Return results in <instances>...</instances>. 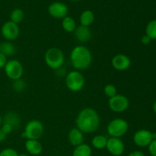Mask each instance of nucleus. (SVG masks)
I'll return each instance as SVG.
<instances>
[{
  "label": "nucleus",
  "instance_id": "0eeeda50",
  "mask_svg": "<svg viewBox=\"0 0 156 156\" xmlns=\"http://www.w3.org/2000/svg\"><path fill=\"white\" fill-rule=\"evenodd\" d=\"M3 69L6 76L12 81L21 79L24 74V66L18 59L9 60Z\"/></svg>",
  "mask_w": 156,
  "mask_h": 156
},
{
  "label": "nucleus",
  "instance_id": "72a5a7b5",
  "mask_svg": "<svg viewBox=\"0 0 156 156\" xmlns=\"http://www.w3.org/2000/svg\"><path fill=\"white\" fill-rule=\"evenodd\" d=\"M153 111L156 114V101L155 102H154V104H153Z\"/></svg>",
  "mask_w": 156,
  "mask_h": 156
},
{
  "label": "nucleus",
  "instance_id": "a878e982",
  "mask_svg": "<svg viewBox=\"0 0 156 156\" xmlns=\"http://www.w3.org/2000/svg\"><path fill=\"white\" fill-rule=\"evenodd\" d=\"M27 84L21 79L13 81V88L17 92H22L25 90Z\"/></svg>",
  "mask_w": 156,
  "mask_h": 156
},
{
  "label": "nucleus",
  "instance_id": "c9c22d12",
  "mask_svg": "<svg viewBox=\"0 0 156 156\" xmlns=\"http://www.w3.org/2000/svg\"><path fill=\"white\" fill-rule=\"evenodd\" d=\"M18 156H28V155L25 153H21V154H18Z\"/></svg>",
  "mask_w": 156,
  "mask_h": 156
},
{
  "label": "nucleus",
  "instance_id": "c85d7f7f",
  "mask_svg": "<svg viewBox=\"0 0 156 156\" xmlns=\"http://www.w3.org/2000/svg\"><path fill=\"white\" fill-rule=\"evenodd\" d=\"M149 152L152 156H156V140H153L149 145Z\"/></svg>",
  "mask_w": 156,
  "mask_h": 156
},
{
  "label": "nucleus",
  "instance_id": "412c9836",
  "mask_svg": "<svg viewBox=\"0 0 156 156\" xmlns=\"http://www.w3.org/2000/svg\"><path fill=\"white\" fill-rule=\"evenodd\" d=\"M62 27L66 32L72 33L75 31L77 26H76V22L74 18L70 16H66L62 18Z\"/></svg>",
  "mask_w": 156,
  "mask_h": 156
},
{
  "label": "nucleus",
  "instance_id": "1a4fd4ad",
  "mask_svg": "<svg viewBox=\"0 0 156 156\" xmlns=\"http://www.w3.org/2000/svg\"><path fill=\"white\" fill-rule=\"evenodd\" d=\"M1 34L7 41L16 40L20 34V28L18 24L9 21L5 22L1 27Z\"/></svg>",
  "mask_w": 156,
  "mask_h": 156
},
{
  "label": "nucleus",
  "instance_id": "4be33fe9",
  "mask_svg": "<svg viewBox=\"0 0 156 156\" xmlns=\"http://www.w3.org/2000/svg\"><path fill=\"white\" fill-rule=\"evenodd\" d=\"M108 138L103 135H96L91 140V145L96 149H104L106 148Z\"/></svg>",
  "mask_w": 156,
  "mask_h": 156
},
{
  "label": "nucleus",
  "instance_id": "cd10ccee",
  "mask_svg": "<svg viewBox=\"0 0 156 156\" xmlns=\"http://www.w3.org/2000/svg\"><path fill=\"white\" fill-rule=\"evenodd\" d=\"M1 129H2L3 132L6 134V135H9L10 134L12 131L14 130V129L12 128V126L11 125H9V123H2L1 126Z\"/></svg>",
  "mask_w": 156,
  "mask_h": 156
},
{
  "label": "nucleus",
  "instance_id": "f03ea898",
  "mask_svg": "<svg viewBox=\"0 0 156 156\" xmlns=\"http://www.w3.org/2000/svg\"><path fill=\"white\" fill-rule=\"evenodd\" d=\"M70 62L73 68L77 71L87 69L92 62L91 52L85 46H76L70 53Z\"/></svg>",
  "mask_w": 156,
  "mask_h": 156
},
{
  "label": "nucleus",
  "instance_id": "39448f33",
  "mask_svg": "<svg viewBox=\"0 0 156 156\" xmlns=\"http://www.w3.org/2000/svg\"><path fill=\"white\" fill-rule=\"evenodd\" d=\"M129 124L123 118H115L109 122L107 126V132L110 137L121 138L127 133Z\"/></svg>",
  "mask_w": 156,
  "mask_h": 156
},
{
  "label": "nucleus",
  "instance_id": "20e7f679",
  "mask_svg": "<svg viewBox=\"0 0 156 156\" xmlns=\"http://www.w3.org/2000/svg\"><path fill=\"white\" fill-rule=\"evenodd\" d=\"M44 132L43 123L38 120H31L26 124L24 132L21 133V137L26 140H38L41 138Z\"/></svg>",
  "mask_w": 156,
  "mask_h": 156
},
{
  "label": "nucleus",
  "instance_id": "e433bc0d",
  "mask_svg": "<svg viewBox=\"0 0 156 156\" xmlns=\"http://www.w3.org/2000/svg\"><path fill=\"white\" fill-rule=\"evenodd\" d=\"M71 1H73V2H78V1H80V0H71Z\"/></svg>",
  "mask_w": 156,
  "mask_h": 156
},
{
  "label": "nucleus",
  "instance_id": "423d86ee",
  "mask_svg": "<svg viewBox=\"0 0 156 156\" xmlns=\"http://www.w3.org/2000/svg\"><path fill=\"white\" fill-rule=\"evenodd\" d=\"M65 83L66 86L69 91L73 92H79L85 86V77L79 71H71L66 75Z\"/></svg>",
  "mask_w": 156,
  "mask_h": 156
},
{
  "label": "nucleus",
  "instance_id": "f3484780",
  "mask_svg": "<svg viewBox=\"0 0 156 156\" xmlns=\"http://www.w3.org/2000/svg\"><path fill=\"white\" fill-rule=\"evenodd\" d=\"M2 123H9L12 126L14 129H18L21 124V120L20 117L16 113L9 112L5 115L4 118H2Z\"/></svg>",
  "mask_w": 156,
  "mask_h": 156
},
{
  "label": "nucleus",
  "instance_id": "473e14b6",
  "mask_svg": "<svg viewBox=\"0 0 156 156\" xmlns=\"http://www.w3.org/2000/svg\"><path fill=\"white\" fill-rule=\"evenodd\" d=\"M6 136H7V135L3 132L2 129L0 127V143H2L3 141H5L6 139Z\"/></svg>",
  "mask_w": 156,
  "mask_h": 156
},
{
  "label": "nucleus",
  "instance_id": "7ed1b4c3",
  "mask_svg": "<svg viewBox=\"0 0 156 156\" xmlns=\"http://www.w3.org/2000/svg\"><path fill=\"white\" fill-rule=\"evenodd\" d=\"M44 61L49 68L53 70L60 69L65 62V56L60 49L57 47H50L46 51Z\"/></svg>",
  "mask_w": 156,
  "mask_h": 156
},
{
  "label": "nucleus",
  "instance_id": "9b49d317",
  "mask_svg": "<svg viewBox=\"0 0 156 156\" xmlns=\"http://www.w3.org/2000/svg\"><path fill=\"white\" fill-rule=\"evenodd\" d=\"M107 150L110 154L114 156H120L123 155L125 151V145L120 138L110 137L108 139L106 146Z\"/></svg>",
  "mask_w": 156,
  "mask_h": 156
},
{
  "label": "nucleus",
  "instance_id": "9d476101",
  "mask_svg": "<svg viewBox=\"0 0 156 156\" xmlns=\"http://www.w3.org/2000/svg\"><path fill=\"white\" fill-rule=\"evenodd\" d=\"M133 142L139 147H147L153 140L152 133L148 129H139L134 133Z\"/></svg>",
  "mask_w": 156,
  "mask_h": 156
},
{
  "label": "nucleus",
  "instance_id": "a211bd4d",
  "mask_svg": "<svg viewBox=\"0 0 156 156\" xmlns=\"http://www.w3.org/2000/svg\"><path fill=\"white\" fill-rule=\"evenodd\" d=\"M95 19V16L92 11L87 10L83 11L80 15V24L82 26L88 27L93 24Z\"/></svg>",
  "mask_w": 156,
  "mask_h": 156
},
{
  "label": "nucleus",
  "instance_id": "c756f323",
  "mask_svg": "<svg viewBox=\"0 0 156 156\" xmlns=\"http://www.w3.org/2000/svg\"><path fill=\"white\" fill-rule=\"evenodd\" d=\"M7 57L4 54L0 53V69L4 68L5 64L7 63Z\"/></svg>",
  "mask_w": 156,
  "mask_h": 156
},
{
  "label": "nucleus",
  "instance_id": "ddd939ff",
  "mask_svg": "<svg viewBox=\"0 0 156 156\" xmlns=\"http://www.w3.org/2000/svg\"><path fill=\"white\" fill-rule=\"evenodd\" d=\"M111 65L117 71H125L130 67L131 59L123 53H118L112 58Z\"/></svg>",
  "mask_w": 156,
  "mask_h": 156
},
{
  "label": "nucleus",
  "instance_id": "b1692460",
  "mask_svg": "<svg viewBox=\"0 0 156 156\" xmlns=\"http://www.w3.org/2000/svg\"><path fill=\"white\" fill-rule=\"evenodd\" d=\"M146 34L151 40H156V19L148 23L146 27Z\"/></svg>",
  "mask_w": 156,
  "mask_h": 156
},
{
  "label": "nucleus",
  "instance_id": "393cba45",
  "mask_svg": "<svg viewBox=\"0 0 156 156\" xmlns=\"http://www.w3.org/2000/svg\"><path fill=\"white\" fill-rule=\"evenodd\" d=\"M104 93H105L107 97L111 98L114 97L117 94V88L112 84H108L104 88Z\"/></svg>",
  "mask_w": 156,
  "mask_h": 156
},
{
  "label": "nucleus",
  "instance_id": "2f4dec72",
  "mask_svg": "<svg viewBox=\"0 0 156 156\" xmlns=\"http://www.w3.org/2000/svg\"><path fill=\"white\" fill-rule=\"evenodd\" d=\"M128 156H145L144 153L141 151H133V152H130V153L128 155Z\"/></svg>",
  "mask_w": 156,
  "mask_h": 156
},
{
  "label": "nucleus",
  "instance_id": "6ab92c4d",
  "mask_svg": "<svg viewBox=\"0 0 156 156\" xmlns=\"http://www.w3.org/2000/svg\"><path fill=\"white\" fill-rule=\"evenodd\" d=\"M91 146L86 143H82L79 146L75 147L73 152V156H91Z\"/></svg>",
  "mask_w": 156,
  "mask_h": 156
},
{
  "label": "nucleus",
  "instance_id": "5701e85b",
  "mask_svg": "<svg viewBox=\"0 0 156 156\" xmlns=\"http://www.w3.org/2000/svg\"><path fill=\"white\" fill-rule=\"evenodd\" d=\"M24 18V12H23L22 9H18V8L13 9L10 14V21L17 24H18L19 23H21V21H23Z\"/></svg>",
  "mask_w": 156,
  "mask_h": 156
},
{
  "label": "nucleus",
  "instance_id": "6e6552de",
  "mask_svg": "<svg viewBox=\"0 0 156 156\" xmlns=\"http://www.w3.org/2000/svg\"><path fill=\"white\" fill-rule=\"evenodd\" d=\"M108 106L113 112L117 113V114L123 113L129 108V101L126 96L117 94L115 96L109 98Z\"/></svg>",
  "mask_w": 156,
  "mask_h": 156
},
{
  "label": "nucleus",
  "instance_id": "f257e3e1",
  "mask_svg": "<svg viewBox=\"0 0 156 156\" xmlns=\"http://www.w3.org/2000/svg\"><path fill=\"white\" fill-rule=\"evenodd\" d=\"M100 116L97 111L91 108H85L80 111L76 119V127L83 133H91L100 126Z\"/></svg>",
  "mask_w": 156,
  "mask_h": 156
},
{
  "label": "nucleus",
  "instance_id": "f704fd0d",
  "mask_svg": "<svg viewBox=\"0 0 156 156\" xmlns=\"http://www.w3.org/2000/svg\"><path fill=\"white\" fill-rule=\"evenodd\" d=\"M2 124V117L1 115H0V127H1Z\"/></svg>",
  "mask_w": 156,
  "mask_h": 156
},
{
  "label": "nucleus",
  "instance_id": "bb28decb",
  "mask_svg": "<svg viewBox=\"0 0 156 156\" xmlns=\"http://www.w3.org/2000/svg\"><path fill=\"white\" fill-rule=\"evenodd\" d=\"M18 153L12 148H6L0 152V156H18Z\"/></svg>",
  "mask_w": 156,
  "mask_h": 156
},
{
  "label": "nucleus",
  "instance_id": "f8f14e48",
  "mask_svg": "<svg viewBox=\"0 0 156 156\" xmlns=\"http://www.w3.org/2000/svg\"><path fill=\"white\" fill-rule=\"evenodd\" d=\"M47 10L50 16L56 19H62L66 17L68 14V7L61 2H54L51 3Z\"/></svg>",
  "mask_w": 156,
  "mask_h": 156
},
{
  "label": "nucleus",
  "instance_id": "2eb2a0df",
  "mask_svg": "<svg viewBox=\"0 0 156 156\" xmlns=\"http://www.w3.org/2000/svg\"><path fill=\"white\" fill-rule=\"evenodd\" d=\"M74 34L76 40L81 43L88 42L91 37V31L89 27L82 25L76 27L74 31Z\"/></svg>",
  "mask_w": 156,
  "mask_h": 156
},
{
  "label": "nucleus",
  "instance_id": "4468645a",
  "mask_svg": "<svg viewBox=\"0 0 156 156\" xmlns=\"http://www.w3.org/2000/svg\"><path fill=\"white\" fill-rule=\"evenodd\" d=\"M68 140L72 146H76L82 144L84 142V134L77 127L72 128L68 134Z\"/></svg>",
  "mask_w": 156,
  "mask_h": 156
},
{
  "label": "nucleus",
  "instance_id": "dca6fc26",
  "mask_svg": "<svg viewBox=\"0 0 156 156\" xmlns=\"http://www.w3.org/2000/svg\"><path fill=\"white\" fill-rule=\"evenodd\" d=\"M24 146L27 152L32 155H39L43 151V146L39 140H27Z\"/></svg>",
  "mask_w": 156,
  "mask_h": 156
},
{
  "label": "nucleus",
  "instance_id": "7c9ffc66",
  "mask_svg": "<svg viewBox=\"0 0 156 156\" xmlns=\"http://www.w3.org/2000/svg\"><path fill=\"white\" fill-rule=\"evenodd\" d=\"M151 41H152V40H151L150 38H149V37H148L146 34L143 35V36L142 37L141 42H142V44H144V45H147V44H149L151 43Z\"/></svg>",
  "mask_w": 156,
  "mask_h": 156
},
{
  "label": "nucleus",
  "instance_id": "aec40b11",
  "mask_svg": "<svg viewBox=\"0 0 156 156\" xmlns=\"http://www.w3.org/2000/svg\"><path fill=\"white\" fill-rule=\"evenodd\" d=\"M16 51L15 45L11 41H3L0 43V53L4 54L6 57L12 56Z\"/></svg>",
  "mask_w": 156,
  "mask_h": 156
}]
</instances>
